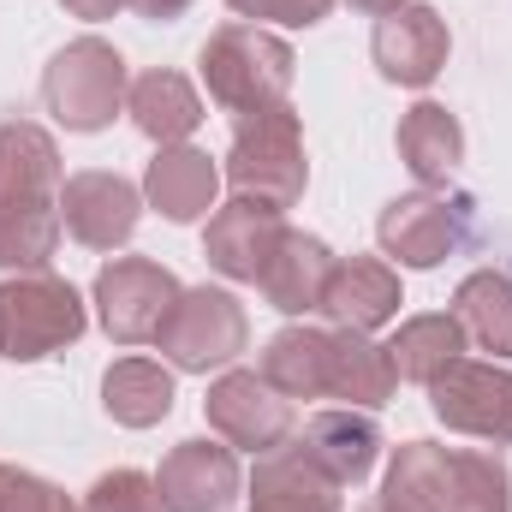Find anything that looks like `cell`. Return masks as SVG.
<instances>
[{
    "instance_id": "obj_6",
    "label": "cell",
    "mask_w": 512,
    "mask_h": 512,
    "mask_svg": "<svg viewBox=\"0 0 512 512\" xmlns=\"http://www.w3.org/2000/svg\"><path fill=\"white\" fill-rule=\"evenodd\" d=\"M155 340L179 370H215V364L245 352V310H239L233 292H209V286L179 292V304L167 310Z\"/></svg>"
},
{
    "instance_id": "obj_22",
    "label": "cell",
    "mask_w": 512,
    "mask_h": 512,
    "mask_svg": "<svg viewBox=\"0 0 512 512\" xmlns=\"http://www.w3.org/2000/svg\"><path fill=\"white\" fill-rule=\"evenodd\" d=\"M262 382L286 399H316L328 393V334L316 328H286L262 352Z\"/></svg>"
},
{
    "instance_id": "obj_16",
    "label": "cell",
    "mask_w": 512,
    "mask_h": 512,
    "mask_svg": "<svg viewBox=\"0 0 512 512\" xmlns=\"http://www.w3.org/2000/svg\"><path fill=\"white\" fill-rule=\"evenodd\" d=\"M453 239H459V215L447 209V197H429V191H417V197H399V203H387L382 215V245L399 262H411V268H435L441 256L453 251Z\"/></svg>"
},
{
    "instance_id": "obj_10",
    "label": "cell",
    "mask_w": 512,
    "mask_h": 512,
    "mask_svg": "<svg viewBox=\"0 0 512 512\" xmlns=\"http://www.w3.org/2000/svg\"><path fill=\"white\" fill-rule=\"evenodd\" d=\"M60 227L90 251H114L137 227V191L120 173H78L60 191Z\"/></svg>"
},
{
    "instance_id": "obj_25",
    "label": "cell",
    "mask_w": 512,
    "mask_h": 512,
    "mask_svg": "<svg viewBox=\"0 0 512 512\" xmlns=\"http://www.w3.org/2000/svg\"><path fill=\"white\" fill-rule=\"evenodd\" d=\"M459 352H465L459 316H417V322H405V328L393 334V346H387L393 376H411V382H423V387L435 382Z\"/></svg>"
},
{
    "instance_id": "obj_8",
    "label": "cell",
    "mask_w": 512,
    "mask_h": 512,
    "mask_svg": "<svg viewBox=\"0 0 512 512\" xmlns=\"http://www.w3.org/2000/svg\"><path fill=\"white\" fill-rule=\"evenodd\" d=\"M429 399H435V417H441L447 429L489 435V441H512V370L453 358V364L429 382Z\"/></svg>"
},
{
    "instance_id": "obj_28",
    "label": "cell",
    "mask_w": 512,
    "mask_h": 512,
    "mask_svg": "<svg viewBox=\"0 0 512 512\" xmlns=\"http://www.w3.org/2000/svg\"><path fill=\"white\" fill-rule=\"evenodd\" d=\"M108 411L131 423V429H143V423H161L167 417V405H173V376L161 370V364H149V358H120L114 370H108Z\"/></svg>"
},
{
    "instance_id": "obj_23",
    "label": "cell",
    "mask_w": 512,
    "mask_h": 512,
    "mask_svg": "<svg viewBox=\"0 0 512 512\" xmlns=\"http://www.w3.org/2000/svg\"><path fill=\"white\" fill-rule=\"evenodd\" d=\"M60 245V203L54 197H0V262L42 268Z\"/></svg>"
},
{
    "instance_id": "obj_11",
    "label": "cell",
    "mask_w": 512,
    "mask_h": 512,
    "mask_svg": "<svg viewBox=\"0 0 512 512\" xmlns=\"http://www.w3.org/2000/svg\"><path fill=\"white\" fill-rule=\"evenodd\" d=\"M209 423L233 441V447H251V453H274L292 429V411H286V393L239 370V376H221L209 393Z\"/></svg>"
},
{
    "instance_id": "obj_26",
    "label": "cell",
    "mask_w": 512,
    "mask_h": 512,
    "mask_svg": "<svg viewBox=\"0 0 512 512\" xmlns=\"http://www.w3.org/2000/svg\"><path fill=\"white\" fill-rule=\"evenodd\" d=\"M60 155L48 131L36 126H0V197H54Z\"/></svg>"
},
{
    "instance_id": "obj_30",
    "label": "cell",
    "mask_w": 512,
    "mask_h": 512,
    "mask_svg": "<svg viewBox=\"0 0 512 512\" xmlns=\"http://www.w3.org/2000/svg\"><path fill=\"white\" fill-rule=\"evenodd\" d=\"M0 512H78L54 483L24 477V471H0Z\"/></svg>"
},
{
    "instance_id": "obj_33",
    "label": "cell",
    "mask_w": 512,
    "mask_h": 512,
    "mask_svg": "<svg viewBox=\"0 0 512 512\" xmlns=\"http://www.w3.org/2000/svg\"><path fill=\"white\" fill-rule=\"evenodd\" d=\"M66 6H72L78 18H114L120 6H131V0H66Z\"/></svg>"
},
{
    "instance_id": "obj_3",
    "label": "cell",
    "mask_w": 512,
    "mask_h": 512,
    "mask_svg": "<svg viewBox=\"0 0 512 512\" xmlns=\"http://www.w3.org/2000/svg\"><path fill=\"white\" fill-rule=\"evenodd\" d=\"M227 173L239 185V197H262L274 209H286L304 191V143H298V114L286 102L239 114V137L227 155Z\"/></svg>"
},
{
    "instance_id": "obj_4",
    "label": "cell",
    "mask_w": 512,
    "mask_h": 512,
    "mask_svg": "<svg viewBox=\"0 0 512 512\" xmlns=\"http://www.w3.org/2000/svg\"><path fill=\"white\" fill-rule=\"evenodd\" d=\"M78 334H84V304H78V292L66 280L24 274V280L0 286V352L12 364L48 358V352H60Z\"/></svg>"
},
{
    "instance_id": "obj_18",
    "label": "cell",
    "mask_w": 512,
    "mask_h": 512,
    "mask_svg": "<svg viewBox=\"0 0 512 512\" xmlns=\"http://www.w3.org/2000/svg\"><path fill=\"white\" fill-rule=\"evenodd\" d=\"M149 203L167 215V221H197V215H209V203H215V185H221V173H215V161L203 155V149H161L155 161H149Z\"/></svg>"
},
{
    "instance_id": "obj_7",
    "label": "cell",
    "mask_w": 512,
    "mask_h": 512,
    "mask_svg": "<svg viewBox=\"0 0 512 512\" xmlns=\"http://www.w3.org/2000/svg\"><path fill=\"white\" fill-rule=\"evenodd\" d=\"M96 304H102V328L114 340L137 346V340L161 334L167 310L179 304V280L167 268L143 262V256H120V262H108L96 274Z\"/></svg>"
},
{
    "instance_id": "obj_29",
    "label": "cell",
    "mask_w": 512,
    "mask_h": 512,
    "mask_svg": "<svg viewBox=\"0 0 512 512\" xmlns=\"http://www.w3.org/2000/svg\"><path fill=\"white\" fill-rule=\"evenodd\" d=\"M84 512H161V489L143 471H114L90 489Z\"/></svg>"
},
{
    "instance_id": "obj_19",
    "label": "cell",
    "mask_w": 512,
    "mask_h": 512,
    "mask_svg": "<svg viewBox=\"0 0 512 512\" xmlns=\"http://www.w3.org/2000/svg\"><path fill=\"white\" fill-rule=\"evenodd\" d=\"M304 447H310V459L346 489V483H364V477H370V465H376V453H382V429H376L370 417H352V411H322V417L304 429Z\"/></svg>"
},
{
    "instance_id": "obj_2",
    "label": "cell",
    "mask_w": 512,
    "mask_h": 512,
    "mask_svg": "<svg viewBox=\"0 0 512 512\" xmlns=\"http://www.w3.org/2000/svg\"><path fill=\"white\" fill-rule=\"evenodd\" d=\"M203 78H209V96L233 114L274 108L286 102V84H292V48L256 24H227L203 48Z\"/></svg>"
},
{
    "instance_id": "obj_35",
    "label": "cell",
    "mask_w": 512,
    "mask_h": 512,
    "mask_svg": "<svg viewBox=\"0 0 512 512\" xmlns=\"http://www.w3.org/2000/svg\"><path fill=\"white\" fill-rule=\"evenodd\" d=\"M376 512H399V507H387V501H382V507H376Z\"/></svg>"
},
{
    "instance_id": "obj_5",
    "label": "cell",
    "mask_w": 512,
    "mask_h": 512,
    "mask_svg": "<svg viewBox=\"0 0 512 512\" xmlns=\"http://www.w3.org/2000/svg\"><path fill=\"white\" fill-rule=\"evenodd\" d=\"M42 102L54 108L60 126L102 131L120 114V102H126V60H120L108 42L84 36V42H72L66 54H54L48 78H42Z\"/></svg>"
},
{
    "instance_id": "obj_27",
    "label": "cell",
    "mask_w": 512,
    "mask_h": 512,
    "mask_svg": "<svg viewBox=\"0 0 512 512\" xmlns=\"http://www.w3.org/2000/svg\"><path fill=\"white\" fill-rule=\"evenodd\" d=\"M459 328L483 346V352H495V358H512V280L507 274H471L465 286H459Z\"/></svg>"
},
{
    "instance_id": "obj_34",
    "label": "cell",
    "mask_w": 512,
    "mask_h": 512,
    "mask_svg": "<svg viewBox=\"0 0 512 512\" xmlns=\"http://www.w3.org/2000/svg\"><path fill=\"white\" fill-rule=\"evenodd\" d=\"M352 6H364V12H399L405 0H352Z\"/></svg>"
},
{
    "instance_id": "obj_21",
    "label": "cell",
    "mask_w": 512,
    "mask_h": 512,
    "mask_svg": "<svg viewBox=\"0 0 512 512\" xmlns=\"http://www.w3.org/2000/svg\"><path fill=\"white\" fill-rule=\"evenodd\" d=\"M131 120H137L143 137H155V143H179V137L197 131L203 102H197V90L179 72H149V78L131 84Z\"/></svg>"
},
{
    "instance_id": "obj_1",
    "label": "cell",
    "mask_w": 512,
    "mask_h": 512,
    "mask_svg": "<svg viewBox=\"0 0 512 512\" xmlns=\"http://www.w3.org/2000/svg\"><path fill=\"white\" fill-rule=\"evenodd\" d=\"M507 465L489 453H447L429 441L399 447L387 471V507L399 512H507Z\"/></svg>"
},
{
    "instance_id": "obj_20",
    "label": "cell",
    "mask_w": 512,
    "mask_h": 512,
    "mask_svg": "<svg viewBox=\"0 0 512 512\" xmlns=\"http://www.w3.org/2000/svg\"><path fill=\"white\" fill-rule=\"evenodd\" d=\"M393 382H399V376H393L387 346H376V340L358 334V328L328 334V393H334V399H352V405H387Z\"/></svg>"
},
{
    "instance_id": "obj_24",
    "label": "cell",
    "mask_w": 512,
    "mask_h": 512,
    "mask_svg": "<svg viewBox=\"0 0 512 512\" xmlns=\"http://www.w3.org/2000/svg\"><path fill=\"white\" fill-rule=\"evenodd\" d=\"M399 155H405V167H411L423 185H435V179H447L453 161L465 155V131H459V120H453L447 108L423 102V108H411L405 126H399Z\"/></svg>"
},
{
    "instance_id": "obj_12",
    "label": "cell",
    "mask_w": 512,
    "mask_h": 512,
    "mask_svg": "<svg viewBox=\"0 0 512 512\" xmlns=\"http://www.w3.org/2000/svg\"><path fill=\"white\" fill-rule=\"evenodd\" d=\"M286 227H280V209L262 203V197H233L215 221H209V262L233 280H262L268 256L280 251Z\"/></svg>"
},
{
    "instance_id": "obj_32",
    "label": "cell",
    "mask_w": 512,
    "mask_h": 512,
    "mask_svg": "<svg viewBox=\"0 0 512 512\" xmlns=\"http://www.w3.org/2000/svg\"><path fill=\"white\" fill-rule=\"evenodd\" d=\"M191 0H131V12H143V18H179Z\"/></svg>"
},
{
    "instance_id": "obj_17",
    "label": "cell",
    "mask_w": 512,
    "mask_h": 512,
    "mask_svg": "<svg viewBox=\"0 0 512 512\" xmlns=\"http://www.w3.org/2000/svg\"><path fill=\"white\" fill-rule=\"evenodd\" d=\"M328 274H334V256H328L322 239L286 233V239H280V251L268 256V268H262V292H268V304H274V310L304 316V310H322Z\"/></svg>"
},
{
    "instance_id": "obj_15",
    "label": "cell",
    "mask_w": 512,
    "mask_h": 512,
    "mask_svg": "<svg viewBox=\"0 0 512 512\" xmlns=\"http://www.w3.org/2000/svg\"><path fill=\"white\" fill-rule=\"evenodd\" d=\"M322 310H328L340 328L370 334V328H382L387 316L399 310V280H393V268H387V262H376V256L334 262L328 292H322Z\"/></svg>"
},
{
    "instance_id": "obj_13",
    "label": "cell",
    "mask_w": 512,
    "mask_h": 512,
    "mask_svg": "<svg viewBox=\"0 0 512 512\" xmlns=\"http://www.w3.org/2000/svg\"><path fill=\"white\" fill-rule=\"evenodd\" d=\"M376 66L393 84H429L447 66V24L429 6H399L376 24Z\"/></svg>"
},
{
    "instance_id": "obj_9",
    "label": "cell",
    "mask_w": 512,
    "mask_h": 512,
    "mask_svg": "<svg viewBox=\"0 0 512 512\" xmlns=\"http://www.w3.org/2000/svg\"><path fill=\"white\" fill-rule=\"evenodd\" d=\"M161 512H227L239 495V459L215 441H179L161 459Z\"/></svg>"
},
{
    "instance_id": "obj_14",
    "label": "cell",
    "mask_w": 512,
    "mask_h": 512,
    "mask_svg": "<svg viewBox=\"0 0 512 512\" xmlns=\"http://www.w3.org/2000/svg\"><path fill=\"white\" fill-rule=\"evenodd\" d=\"M334 507H340V483L310 459L304 441L262 453L251 512H334Z\"/></svg>"
},
{
    "instance_id": "obj_31",
    "label": "cell",
    "mask_w": 512,
    "mask_h": 512,
    "mask_svg": "<svg viewBox=\"0 0 512 512\" xmlns=\"http://www.w3.org/2000/svg\"><path fill=\"white\" fill-rule=\"evenodd\" d=\"M233 12H245V18H280V24H316V18H328V6L334 0H227Z\"/></svg>"
}]
</instances>
